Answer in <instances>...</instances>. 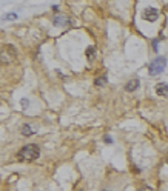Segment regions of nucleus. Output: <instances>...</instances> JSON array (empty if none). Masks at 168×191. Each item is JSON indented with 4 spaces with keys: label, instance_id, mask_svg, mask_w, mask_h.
Instances as JSON below:
<instances>
[{
    "label": "nucleus",
    "instance_id": "obj_14",
    "mask_svg": "<svg viewBox=\"0 0 168 191\" xmlns=\"http://www.w3.org/2000/svg\"><path fill=\"white\" fill-rule=\"evenodd\" d=\"M28 103H29V102L26 100V99H23V100H22V106H23V108H28Z\"/></svg>",
    "mask_w": 168,
    "mask_h": 191
},
{
    "label": "nucleus",
    "instance_id": "obj_12",
    "mask_svg": "<svg viewBox=\"0 0 168 191\" xmlns=\"http://www.w3.org/2000/svg\"><path fill=\"white\" fill-rule=\"evenodd\" d=\"M103 142L105 143H113V137H110V136L106 134V136H103Z\"/></svg>",
    "mask_w": 168,
    "mask_h": 191
},
{
    "label": "nucleus",
    "instance_id": "obj_11",
    "mask_svg": "<svg viewBox=\"0 0 168 191\" xmlns=\"http://www.w3.org/2000/svg\"><path fill=\"white\" fill-rule=\"evenodd\" d=\"M14 20V19H17V14H14V12H12V14H6L5 17H3V20Z\"/></svg>",
    "mask_w": 168,
    "mask_h": 191
},
{
    "label": "nucleus",
    "instance_id": "obj_15",
    "mask_svg": "<svg viewBox=\"0 0 168 191\" xmlns=\"http://www.w3.org/2000/svg\"><path fill=\"white\" fill-rule=\"evenodd\" d=\"M153 48H154V50H157V40H154V42H153Z\"/></svg>",
    "mask_w": 168,
    "mask_h": 191
},
{
    "label": "nucleus",
    "instance_id": "obj_1",
    "mask_svg": "<svg viewBox=\"0 0 168 191\" xmlns=\"http://www.w3.org/2000/svg\"><path fill=\"white\" fill-rule=\"evenodd\" d=\"M39 156H40V148L36 143H29V145H25L17 153V159L20 162H34Z\"/></svg>",
    "mask_w": 168,
    "mask_h": 191
},
{
    "label": "nucleus",
    "instance_id": "obj_13",
    "mask_svg": "<svg viewBox=\"0 0 168 191\" xmlns=\"http://www.w3.org/2000/svg\"><path fill=\"white\" fill-rule=\"evenodd\" d=\"M137 191H154L151 187H142V188H140V190H137Z\"/></svg>",
    "mask_w": 168,
    "mask_h": 191
},
{
    "label": "nucleus",
    "instance_id": "obj_18",
    "mask_svg": "<svg viewBox=\"0 0 168 191\" xmlns=\"http://www.w3.org/2000/svg\"><path fill=\"white\" fill-rule=\"evenodd\" d=\"M167 8H168V5H167Z\"/></svg>",
    "mask_w": 168,
    "mask_h": 191
},
{
    "label": "nucleus",
    "instance_id": "obj_17",
    "mask_svg": "<svg viewBox=\"0 0 168 191\" xmlns=\"http://www.w3.org/2000/svg\"><path fill=\"white\" fill-rule=\"evenodd\" d=\"M167 163H168V156H167Z\"/></svg>",
    "mask_w": 168,
    "mask_h": 191
},
{
    "label": "nucleus",
    "instance_id": "obj_6",
    "mask_svg": "<svg viewBox=\"0 0 168 191\" xmlns=\"http://www.w3.org/2000/svg\"><path fill=\"white\" fill-rule=\"evenodd\" d=\"M139 85H140V80L136 77V79H131L128 83L125 85V90L126 91H136L137 88H139Z\"/></svg>",
    "mask_w": 168,
    "mask_h": 191
},
{
    "label": "nucleus",
    "instance_id": "obj_10",
    "mask_svg": "<svg viewBox=\"0 0 168 191\" xmlns=\"http://www.w3.org/2000/svg\"><path fill=\"white\" fill-rule=\"evenodd\" d=\"M94 83H96L97 86H103V85L106 83V76H100V77H97L96 80H94Z\"/></svg>",
    "mask_w": 168,
    "mask_h": 191
},
{
    "label": "nucleus",
    "instance_id": "obj_7",
    "mask_svg": "<svg viewBox=\"0 0 168 191\" xmlns=\"http://www.w3.org/2000/svg\"><path fill=\"white\" fill-rule=\"evenodd\" d=\"M52 23H54L56 26H62V25L70 23V20H66L63 16H56L54 19H52Z\"/></svg>",
    "mask_w": 168,
    "mask_h": 191
},
{
    "label": "nucleus",
    "instance_id": "obj_9",
    "mask_svg": "<svg viewBox=\"0 0 168 191\" xmlns=\"http://www.w3.org/2000/svg\"><path fill=\"white\" fill-rule=\"evenodd\" d=\"M86 57H88L90 62H93L94 57H96V48H94V46H88V48H86Z\"/></svg>",
    "mask_w": 168,
    "mask_h": 191
},
{
    "label": "nucleus",
    "instance_id": "obj_8",
    "mask_svg": "<svg viewBox=\"0 0 168 191\" xmlns=\"http://www.w3.org/2000/svg\"><path fill=\"white\" fill-rule=\"evenodd\" d=\"M20 133H22L23 136H31V134H34V129H31V125L25 124V125H22V128H20Z\"/></svg>",
    "mask_w": 168,
    "mask_h": 191
},
{
    "label": "nucleus",
    "instance_id": "obj_4",
    "mask_svg": "<svg viewBox=\"0 0 168 191\" xmlns=\"http://www.w3.org/2000/svg\"><path fill=\"white\" fill-rule=\"evenodd\" d=\"M159 17V11L156 8H145L142 11V19L148 20V22H156Z\"/></svg>",
    "mask_w": 168,
    "mask_h": 191
},
{
    "label": "nucleus",
    "instance_id": "obj_5",
    "mask_svg": "<svg viewBox=\"0 0 168 191\" xmlns=\"http://www.w3.org/2000/svg\"><path fill=\"white\" fill-rule=\"evenodd\" d=\"M156 93L157 95H162V97H168V85L160 82V83L156 85Z\"/></svg>",
    "mask_w": 168,
    "mask_h": 191
},
{
    "label": "nucleus",
    "instance_id": "obj_16",
    "mask_svg": "<svg viewBox=\"0 0 168 191\" xmlns=\"http://www.w3.org/2000/svg\"><path fill=\"white\" fill-rule=\"evenodd\" d=\"M102 191H111V190H102Z\"/></svg>",
    "mask_w": 168,
    "mask_h": 191
},
{
    "label": "nucleus",
    "instance_id": "obj_2",
    "mask_svg": "<svg viewBox=\"0 0 168 191\" xmlns=\"http://www.w3.org/2000/svg\"><path fill=\"white\" fill-rule=\"evenodd\" d=\"M165 66H167V59H165L164 56L156 57V59H154L153 62L150 63V66H148V73H150V76H157V74L164 73Z\"/></svg>",
    "mask_w": 168,
    "mask_h": 191
},
{
    "label": "nucleus",
    "instance_id": "obj_3",
    "mask_svg": "<svg viewBox=\"0 0 168 191\" xmlns=\"http://www.w3.org/2000/svg\"><path fill=\"white\" fill-rule=\"evenodd\" d=\"M0 59H2L3 63H11L12 60L16 59V50L11 45H3L2 46V54H0Z\"/></svg>",
    "mask_w": 168,
    "mask_h": 191
}]
</instances>
